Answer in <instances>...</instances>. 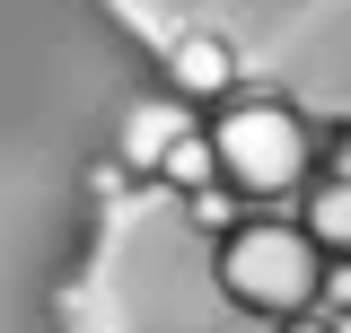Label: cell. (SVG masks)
Segmentation results:
<instances>
[{
    "label": "cell",
    "mask_w": 351,
    "mask_h": 333,
    "mask_svg": "<svg viewBox=\"0 0 351 333\" xmlns=\"http://www.w3.org/2000/svg\"><path fill=\"white\" fill-rule=\"evenodd\" d=\"M219 290L237 298L246 316L290 325V316H307L316 290H325V254H316V237L290 228V219H237L228 246H219Z\"/></svg>",
    "instance_id": "obj_1"
},
{
    "label": "cell",
    "mask_w": 351,
    "mask_h": 333,
    "mask_svg": "<svg viewBox=\"0 0 351 333\" xmlns=\"http://www.w3.org/2000/svg\"><path fill=\"white\" fill-rule=\"evenodd\" d=\"M211 149H219V184L228 193H290L307 175V123L281 114V106H228L211 123Z\"/></svg>",
    "instance_id": "obj_2"
},
{
    "label": "cell",
    "mask_w": 351,
    "mask_h": 333,
    "mask_svg": "<svg viewBox=\"0 0 351 333\" xmlns=\"http://www.w3.org/2000/svg\"><path fill=\"white\" fill-rule=\"evenodd\" d=\"M184 140H193V123H184L176 106H132L123 114V166H141V175H149V166L167 175V158L184 149Z\"/></svg>",
    "instance_id": "obj_3"
},
{
    "label": "cell",
    "mask_w": 351,
    "mask_h": 333,
    "mask_svg": "<svg viewBox=\"0 0 351 333\" xmlns=\"http://www.w3.org/2000/svg\"><path fill=\"white\" fill-rule=\"evenodd\" d=\"M167 71H176V88L211 97V88H228V79H237V53H228L219 36H184V44L167 53Z\"/></svg>",
    "instance_id": "obj_4"
},
{
    "label": "cell",
    "mask_w": 351,
    "mask_h": 333,
    "mask_svg": "<svg viewBox=\"0 0 351 333\" xmlns=\"http://www.w3.org/2000/svg\"><path fill=\"white\" fill-rule=\"evenodd\" d=\"M307 237H316V254H334V263H351V184H325L316 202H307L299 219Z\"/></svg>",
    "instance_id": "obj_5"
},
{
    "label": "cell",
    "mask_w": 351,
    "mask_h": 333,
    "mask_svg": "<svg viewBox=\"0 0 351 333\" xmlns=\"http://www.w3.org/2000/svg\"><path fill=\"white\" fill-rule=\"evenodd\" d=\"M211 175H219V149H211V132H193V140H184V149L167 158V184H184V193H202Z\"/></svg>",
    "instance_id": "obj_6"
},
{
    "label": "cell",
    "mask_w": 351,
    "mask_h": 333,
    "mask_svg": "<svg viewBox=\"0 0 351 333\" xmlns=\"http://www.w3.org/2000/svg\"><path fill=\"white\" fill-rule=\"evenodd\" d=\"M193 219H202V228H237V193H228V184H202V193H193Z\"/></svg>",
    "instance_id": "obj_7"
},
{
    "label": "cell",
    "mask_w": 351,
    "mask_h": 333,
    "mask_svg": "<svg viewBox=\"0 0 351 333\" xmlns=\"http://www.w3.org/2000/svg\"><path fill=\"white\" fill-rule=\"evenodd\" d=\"M281 333H343V325H325V316H290Z\"/></svg>",
    "instance_id": "obj_8"
},
{
    "label": "cell",
    "mask_w": 351,
    "mask_h": 333,
    "mask_svg": "<svg viewBox=\"0 0 351 333\" xmlns=\"http://www.w3.org/2000/svg\"><path fill=\"white\" fill-rule=\"evenodd\" d=\"M343 184H351V149H343Z\"/></svg>",
    "instance_id": "obj_9"
}]
</instances>
